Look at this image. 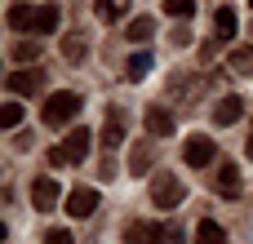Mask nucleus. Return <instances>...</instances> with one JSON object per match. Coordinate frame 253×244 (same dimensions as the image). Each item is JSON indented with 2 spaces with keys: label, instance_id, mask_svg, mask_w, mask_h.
Wrapping results in <instances>:
<instances>
[{
  "label": "nucleus",
  "instance_id": "nucleus-6",
  "mask_svg": "<svg viewBox=\"0 0 253 244\" xmlns=\"http://www.w3.org/2000/svg\"><path fill=\"white\" fill-rule=\"evenodd\" d=\"M93 209H98V191H93V187H76V191L67 196V213H71V218H89Z\"/></svg>",
  "mask_w": 253,
  "mask_h": 244
},
{
  "label": "nucleus",
  "instance_id": "nucleus-7",
  "mask_svg": "<svg viewBox=\"0 0 253 244\" xmlns=\"http://www.w3.org/2000/svg\"><path fill=\"white\" fill-rule=\"evenodd\" d=\"M160 240H165L160 222H129V231H125V244H160Z\"/></svg>",
  "mask_w": 253,
  "mask_h": 244
},
{
  "label": "nucleus",
  "instance_id": "nucleus-26",
  "mask_svg": "<svg viewBox=\"0 0 253 244\" xmlns=\"http://www.w3.org/2000/svg\"><path fill=\"white\" fill-rule=\"evenodd\" d=\"M44 244H76V240H71V231H62V227H53V231L44 236Z\"/></svg>",
  "mask_w": 253,
  "mask_h": 244
},
{
  "label": "nucleus",
  "instance_id": "nucleus-16",
  "mask_svg": "<svg viewBox=\"0 0 253 244\" xmlns=\"http://www.w3.org/2000/svg\"><path fill=\"white\" fill-rule=\"evenodd\" d=\"M58 22H62V9H58V4H40V13H36V31L49 36V31H58Z\"/></svg>",
  "mask_w": 253,
  "mask_h": 244
},
{
  "label": "nucleus",
  "instance_id": "nucleus-28",
  "mask_svg": "<svg viewBox=\"0 0 253 244\" xmlns=\"http://www.w3.org/2000/svg\"><path fill=\"white\" fill-rule=\"evenodd\" d=\"M173 44H191V31H187V22H178V27H173Z\"/></svg>",
  "mask_w": 253,
  "mask_h": 244
},
{
  "label": "nucleus",
  "instance_id": "nucleus-17",
  "mask_svg": "<svg viewBox=\"0 0 253 244\" xmlns=\"http://www.w3.org/2000/svg\"><path fill=\"white\" fill-rule=\"evenodd\" d=\"M196 244H227V231H222L218 222H209V218H205V222L196 227Z\"/></svg>",
  "mask_w": 253,
  "mask_h": 244
},
{
  "label": "nucleus",
  "instance_id": "nucleus-8",
  "mask_svg": "<svg viewBox=\"0 0 253 244\" xmlns=\"http://www.w3.org/2000/svg\"><path fill=\"white\" fill-rule=\"evenodd\" d=\"M173 124H178V120H173V111H169V107H160V102H156V107H147V129H151L156 138H169V133H173Z\"/></svg>",
  "mask_w": 253,
  "mask_h": 244
},
{
  "label": "nucleus",
  "instance_id": "nucleus-25",
  "mask_svg": "<svg viewBox=\"0 0 253 244\" xmlns=\"http://www.w3.org/2000/svg\"><path fill=\"white\" fill-rule=\"evenodd\" d=\"M147 169H151V151H142V147H133V156H129V173H138V178H142Z\"/></svg>",
  "mask_w": 253,
  "mask_h": 244
},
{
  "label": "nucleus",
  "instance_id": "nucleus-23",
  "mask_svg": "<svg viewBox=\"0 0 253 244\" xmlns=\"http://www.w3.org/2000/svg\"><path fill=\"white\" fill-rule=\"evenodd\" d=\"M231 71L253 76V49H236V53H231Z\"/></svg>",
  "mask_w": 253,
  "mask_h": 244
},
{
  "label": "nucleus",
  "instance_id": "nucleus-2",
  "mask_svg": "<svg viewBox=\"0 0 253 244\" xmlns=\"http://www.w3.org/2000/svg\"><path fill=\"white\" fill-rule=\"evenodd\" d=\"M89 142H93V138H89V129H84V124H76V129L62 138V147H53V151H49V160H53V164H80V160L89 156Z\"/></svg>",
  "mask_w": 253,
  "mask_h": 244
},
{
  "label": "nucleus",
  "instance_id": "nucleus-20",
  "mask_svg": "<svg viewBox=\"0 0 253 244\" xmlns=\"http://www.w3.org/2000/svg\"><path fill=\"white\" fill-rule=\"evenodd\" d=\"M9 53H13V62H22V67H31V62L40 58V44H31V40H18V44H13Z\"/></svg>",
  "mask_w": 253,
  "mask_h": 244
},
{
  "label": "nucleus",
  "instance_id": "nucleus-22",
  "mask_svg": "<svg viewBox=\"0 0 253 244\" xmlns=\"http://www.w3.org/2000/svg\"><path fill=\"white\" fill-rule=\"evenodd\" d=\"M18 124H22V107L18 102H4L0 107V129H18Z\"/></svg>",
  "mask_w": 253,
  "mask_h": 244
},
{
  "label": "nucleus",
  "instance_id": "nucleus-11",
  "mask_svg": "<svg viewBox=\"0 0 253 244\" xmlns=\"http://www.w3.org/2000/svg\"><path fill=\"white\" fill-rule=\"evenodd\" d=\"M236 27H240V18H236V9H218V13H213V36H218V44H227V40H236Z\"/></svg>",
  "mask_w": 253,
  "mask_h": 244
},
{
  "label": "nucleus",
  "instance_id": "nucleus-9",
  "mask_svg": "<svg viewBox=\"0 0 253 244\" xmlns=\"http://www.w3.org/2000/svg\"><path fill=\"white\" fill-rule=\"evenodd\" d=\"M40 80H44L40 71H31V67H22V71H13V76H9L4 84H9V89H13L18 98H27V93H36V89H40Z\"/></svg>",
  "mask_w": 253,
  "mask_h": 244
},
{
  "label": "nucleus",
  "instance_id": "nucleus-10",
  "mask_svg": "<svg viewBox=\"0 0 253 244\" xmlns=\"http://www.w3.org/2000/svg\"><path fill=\"white\" fill-rule=\"evenodd\" d=\"M240 187H245V182H240V169H236V164H222V169H218V196H222V200H240Z\"/></svg>",
  "mask_w": 253,
  "mask_h": 244
},
{
  "label": "nucleus",
  "instance_id": "nucleus-1",
  "mask_svg": "<svg viewBox=\"0 0 253 244\" xmlns=\"http://www.w3.org/2000/svg\"><path fill=\"white\" fill-rule=\"evenodd\" d=\"M80 111V93H71V89H58V93H49L44 98V107H40V120L49 124V129H62V124H71V116Z\"/></svg>",
  "mask_w": 253,
  "mask_h": 244
},
{
  "label": "nucleus",
  "instance_id": "nucleus-19",
  "mask_svg": "<svg viewBox=\"0 0 253 244\" xmlns=\"http://www.w3.org/2000/svg\"><path fill=\"white\" fill-rule=\"evenodd\" d=\"M125 31H129V40H151L156 36V18H133Z\"/></svg>",
  "mask_w": 253,
  "mask_h": 244
},
{
  "label": "nucleus",
  "instance_id": "nucleus-13",
  "mask_svg": "<svg viewBox=\"0 0 253 244\" xmlns=\"http://www.w3.org/2000/svg\"><path fill=\"white\" fill-rule=\"evenodd\" d=\"M240 116H245V102H240L236 93H227V98L213 107V120H218V124H236Z\"/></svg>",
  "mask_w": 253,
  "mask_h": 244
},
{
  "label": "nucleus",
  "instance_id": "nucleus-18",
  "mask_svg": "<svg viewBox=\"0 0 253 244\" xmlns=\"http://www.w3.org/2000/svg\"><path fill=\"white\" fill-rule=\"evenodd\" d=\"M165 13H169L173 22H191V13H196V0H165Z\"/></svg>",
  "mask_w": 253,
  "mask_h": 244
},
{
  "label": "nucleus",
  "instance_id": "nucleus-15",
  "mask_svg": "<svg viewBox=\"0 0 253 244\" xmlns=\"http://www.w3.org/2000/svg\"><path fill=\"white\" fill-rule=\"evenodd\" d=\"M93 13H98L102 22H125V13H129V0H98V4H93Z\"/></svg>",
  "mask_w": 253,
  "mask_h": 244
},
{
  "label": "nucleus",
  "instance_id": "nucleus-27",
  "mask_svg": "<svg viewBox=\"0 0 253 244\" xmlns=\"http://www.w3.org/2000/svg\"><path fill=\"white\" fill-rule=\"evenodd\" d=\"M165 244H187L182 227H173V222H169V227H165Z\"/></svg>",
  "mask_w": 253,
  "mask_h": 244
},
{
  "label": "nucleus",
  "instance_id": "nucleus-4",
  "mask_svg": "<svg viewBox=\"0 0 253 244\" xmlns=\"http://www.w3.org/2000/svg\"><path fill=\"white\" fill-rule=\"evenodd\" d=\"M213 138H205V133H191L187 142H182V160L191 164V169H209L213 164Z\"/></svg>",
  "mask_w": 253,
  "mask_h": 244
},
{
  "label": "nucleus",
  "instance_id": "nucleus-5",
  "mask_svg": "<svg viewBox=\"0 0 253 244\" xmlns=\"http://www.w3.org/2000/svg\"><path fill=\"white\" fill-rule=\"evenodd\" d=\"M58 200H62V191H58V182H53V178H36V182H31V204H36L40 213H49Z\"/></svg>",
  "mask_w": 253,
  "mask_h": 244
},
{
  "label": "nucleus",
  "instance_id": "nucleus-3",
  "mask_svg": "<svg viewBox=\"0 0 253 244\" xmlns=\"http://www.w3.org/2000/svg\"><path fill=\"white\" fill-rule=\"evenodd\" d=\"M182 196H187V187H182L173 173H156V178H151V204H156V209H178Z\"/></svg>",
  "mask_w": 253,
  "mask_h": 244
},
{
  "label": "nucleus",
  "instance_id": "nucleus-29",
  "mask_svg": "<svg viewBox=\"0 0 253 244\" xmlns=\"http://www.w3.org/2000/svg\"><path fill=\"white\" fill-rule=\"evenodd\" d=\"M245 151H249V160H253V129H249V142H245Z\"/></svg>",
  "mask_w": 253,
  "mask_h": 244
},
{
  "label": "nucleus",
  "instance_id": "nucleus-14",
  "mask_svg": "<svg viewBox=\"0 0 253 244\" xmlns=\"http://www.w3.org/2000/svg\"><path fill=\"white\" fill-rule=\"evenodd\" d=\"M102 142H107V147H120V142H125V116H120V111H107V124H102Z\"/></svg>",
  "mask_w": 253,
  "mask_h": 244
},
{
  "label": "nucleus",
  "instance_id": "nucleus-21",
  "mask_svg": "<svg viewBox=\"0 0 253 244\" xmlns=\"http://www.w3.org/2000/svg\"><path fill=\"white\" fill-rule=\"evenodd\" d=\"M147 71H151V53H133V58L125 62V76H129V80H142Z\"/></svg>",
  "mask_w": 253,
  "mask_h": 244
},
{
  "label": "nucleus",
  "instance_id": "nucleus-24",
  "mask_svg": "<svg viewBox=\"0 0 253 244\" xmlns=\"http://www.w3.org/2000/svg\"><path fill=\"white\" fill-rule=\"evenodd\" d=\"M62 58H67V62H84V40H80V36L62 40Z\"/></svg>",
  "mask_w": 253,
  "mask_h": 244
},
{
  "label": "nucleus",
  "instance_id": "nucleus-12",
  "mask_svg": "<svg viewBox=\"0 0 253 244\" xmlns=\"http://www.w3.org/2000/svg\"><path fill=\"white\" fill-rule=\"evenodd\" d=\"M36 13H40V9H31V4L18 0V4H9V27H13V31H36Z\"/></svg>",
  "mask_w": 253,
  "mask_h": 244
}]
</instances>
